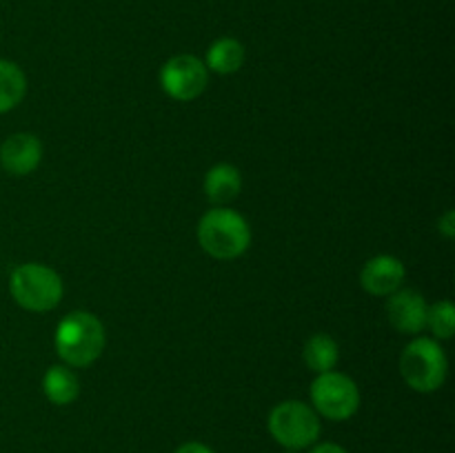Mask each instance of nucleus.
<instances>
[{
  "instance_id": "nucleus-1",
  "label": "nucleus",
  "mask_w": 455,
  "mask_h": 453,
  "mask_svg": "<svg viewBox=\"0 0 455 453\" xmlns=\"http://www.w3.org/2000/svg\"><path fill=\"white\" fill-rule=\"evenodd\" d=\"M56 354L67 367L84 369L105 349V327L89 311H71L56 329Z\"/></svg>"
},
{
  "instance_id": "nucleus-2",
  "label": "nucleus",
  "mask_w": 455,
  "mask_h": 453,
  "mask_svg": "<svg viewBox=\"0 0 455 453\" xmlns=\"http://www.w3.org/2000/svg\"><path fill=\"white\" fill-rule=\"evenodd\" d=\"M198 242L216 260H234L251 244V229L238 211L216 207L200 218Z\"/></svg>"
},
{
  "instance_id": "nucleus-6",
  "label": "nucleus",
  "mask_w": 455,
  "mask_h": 453,
  "mask_svg": "<svg viewBox=\"0 0 455 453\" xmlns=\"http://www.w3.org/2000/svg\"><path fill=\"white\" fill-rule=\"evenodd\" d=\"M311 402L315 411L329 420H349L360 407V389L345 373H318L311 385Z\"/></svg>"
},
{
  "instance_id": "nucleus-9",
  "label": "nucleus",
  "mask_w": 455,
  "mask_h": 453,
  "mask_svg": "<svg viewBox=\"0 0 455 453\" xmlns=\"http://www.w3.org/2000/svg\"><path fill=\"white\" fill-rule=\"evenodd\" d=\"M427 302L422 293L413 291V289H398L391 293L389 302H387V315L394 329L400 333H409L416 336L427 327Z\"/></svg>"
},
{
  "instance_id": "nucleus-13",
  "label": "nucleus",
  "mask_w": 455,
  "mask_h": 453,
  "mask_svg": "<svg viewBox=\"0 0 455 453\" xmlns=\"http://www.w3.org/2000/svg\"><path fill=\"white\" fill-rule=\"evenodd\" d=\"M244 62V47L235 38H218L207 52V69L220 76L235 74Z\"/></svg>"
},
{
  "instance_id": "nucleus-8",
  "label": "nucleus",
  "mask_w": 455,
  "mask_h": 453,
  "mask_svg": "<svg viewBox=\"0 0 455 453\" xmlns=\"http://www.w3.org/2000/svg\"><path fill=\"white\" fill-rule=\"evenodd\" d=\"M43 160V142L34 133H13L0 145V164L9 176H29Z\"/></svg>"
},
{
  "instance_id": "nucleus-7",
  "label": "nucleus",
  "mask_w": 455,
  "mask_h": 453,
  "mask_svg": "<svg viewBox=\"0 0 455 453\" xmlns=\"http://www.w3.org/2000/svg\"><path fill=\"white\" fill-rule=\"evenodd\" d=\"M209 69L200 58L180 53L167 60L160 69V84L169 98L178 102L196 100L207 89Z\"/></svg>"
},
{
  "instance_id": "nucleus-14",
  "label": "nucleus",
  "mask_w": 455,
  "mask_h": 453,
  "mask_svg": "<svg viewBox=\"0 0 455 453\" xmlns=\"http://www.w3.org/2000/svg\"><path fill=\"white\" fill-rule=\"evenodd\" d=\"M27 91V78L20 67L0 58V114H7L20 105Z\"/></svg>"
},
{
  "instance_id": "nucleus-17",
  "label": "nucleus",
  "mask_w": 455,
  "mask_h": 453,
  "mask_svg": "<svg viewBox=\"0 0 455 453\" xmlns=\"http://www.w3.org/2000/svg\"><path fill=\"white\" fill-rule=\"evenodd\" d=\"M438 231L444 235V238H455V213L449 209L443 218L438 220Z\"/></svg>"
},
{
  "instance_id": "nucleus-5",
  "label": "nucleus",
  "mask_w": 455,
  "mask_h": 453,
  "mask_svg": "<svg viewBox=\"0 0 455 453\" xmlns=\"http://www.w3.org/2000/svg\"><path fill=\"white\" fill-rule=\"evenodd\" d=\"M269 433L289 451L311 447L320 435L318 413L309 404L298 402V400L280 402L269 413Z\"/></svg>"
},
{
  "instance_id": "nucleus-15",
  "label": "nucleus",
  "mask_w": 455,
  "mask_h": 453,
  "mask_svg": "<svg viewBox=\"0 0 455 453\" xmlns=\"http://www.w3.org/2000/svg\"><path fill=\"white\" fill-rule=\"evenodd\" d=\"M305 362L311 371L315 373H327L333 371L338 364V358H340V351H338V342L333 340L331 336H324V333H318V336H311L305 345Z\"/></svg>"
},
{
  "instance_id": "nucleus-4",
  "label": "nucleus",
  "mask_w": 455,
  "mask_h": 453,
  "mask_svg": "<svg viewBox=\"0 0 455 453\" xmlns=\"http://www.w3.org/2000/svg\"><path fill=\"white\" fill-rule=\"evenodd\" d=\"M9 291L12 298L27 311L43 314L58 306L62 298V280L49 266L38 262H27L16 266L9 278Z\"/></svg>"
},
{
  "instance_id": "nucleus-10",
  "label": "nucleus",
  "mask_w": 455,
  "mask_h": 453,
  "mask_svg": "<svg viewBox=\"0 0 455 453\" xmlns=\"http://www.w3.org/2000/svg\"><path fill=\"white\" fill-rule=\"evenodd\" d=\"M404 274V265L395 256H376L360 271V284L371 296L385 298L403 287Z\"/></svg>"
},
{
  "instance_id": "nucleus-19",
  "label": "nucleus",
  "mask_w": 455,
  "mask_h": 453,
  "mask_svg": "<svg viewBox=\"0 0 455 453\" xmlns=\"http://www.w3.org/2000/svg\"><path fill=\"white\" fill-rule=\"evenodd\" d=\"M309 453H347V451L336 442H323V444H315Z\"/></svg>"
},
{
  "instance_id": "nucleus-3",
  "label": "nucleus",
  "mask_w": 455,
  "mask_h": 453,
  "mask_svg": "<svg viewBox=\"0 0 455 453\" xmlns=\"http://www.w3.org/2000/svg\"><path fill=\"white\" fill-rule=\"evenodd\" d=\"M449 362L444 349L431 338H416L404 346L400 355V373L403 380L420 393L438 391L447 380Z\"/></svg>"
},
{
  "instance_id": "nucleus-12",
  "label": "nucleus",
  "mask_w": 455,
  "mask_h": 453,
  "mask_svg": "<svg viewBox=\"0 0 455 453\" xmlns=\"http://www.w3.org/2000/svg\"><path fill=\"white\" fill-rule=\"evenodd\" d=\"M43 391L47 400L56 407L71 404L80 395V382L76 373L65 364H56L43 378Z\"/></svg>"
},
{
  "instance_id": "nucleus-20",
  "label": "nucleus",
  "mask_w": 455,
  "mask_h": 453,
  "mask_svg": "<svg viewBox=\"0 0 455 453\" xmlns=\"http://www.w3.org/2000/svg\"><path fill=\"white\" fill-rule=\"evenodd\" d=\"M287 453H298V451H287Z\"/></svg>"
},
{
  "instance_id": "nucleus-16",
  "label": "nucleus",
  "mask_w": 455,
  "mask_h": 453,
  "mask_svg": "<svg viewBox=\"0 0 455 453\" xmlns=\"http://www.w3.org/2000/svg\"><path fill=\"white\" fill-rule=\"evenodd\" d=\"M427 327L438 340H447L455 331V309L449 300H440L427 309Z\"/></svg>"
},
{
  "instance_id": "nucleus-18",
  "label": "nucleus",
  "mask_w": 455,
  "mask_h": 453,
  "mask_svg": "<svg viewBox=\"0 0 455 453\" xmlns=\"http://www.w3.org/2000/svg\"><path fill=\"white\" fill-rule=\"evenodd\" d=\"M176 453H216V451L203 442H185L176 449Z\"/></svg>"
},
{
  "instance_id": "nucleus-11",
  "label": "nucleus",
  "mask_w": 455,
  "mask_h": 453,
  "mask_svg": "<svg viewBox=\"0 0 455 453\" xmlns=\"http://www.w3.org/2000/svg\"><path fill=\"white\" fill-rule=\"evenodd\" d=\"M240 187H243V176L234 164H216L204 176V194L213 204H220V207L240 194Z\"/></svg>"
}]
</instances>
